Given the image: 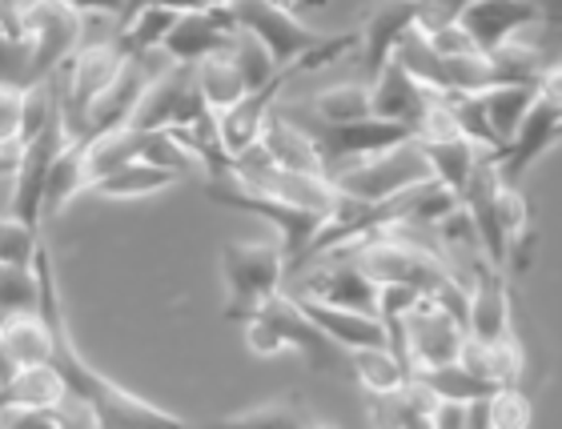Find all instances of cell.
Listing matches in <instances>:
<instances>
[{"mask_svg":"<svg viewBox=\"0 0 562 429\" xmlns=\"http://www.w3.org/2000/svg\"><path fill=\"white\" fill-rule=\"evenodd\" d=\"M462 341H467V325L454 314H446L430 297H422L406 317V349H411L414 370H434V365L458 361Z\"/></svg>","mask_w":562,"mask_h":429,"instance_id":"8fae6325","label":"cell"},{"mask_svg":"<svg viewBox=\"0 0 562 429\" xmlns=\"http://www.w3.org/2000/svg\"><path fill=\"white\" fill-rule=\"evenodd\" d=\"M554 140H562V105L551 97L535 93V105H530L527 121L518 125L515 140L494 157L506 185H522L527 169L554 149Z\"/></svg>","mask_w":562,"mask_h":429,"instance_id":"30bf717a","label":"cell"},{"mask_svg":"<svg viewBox=\"0 0 562 429\" xmlns=\"http://www.w3.org/2000/svg\"><path fill=\"white\" fill-rule=\"evenodd\" d=\"M198 84H201V97H205V105L213 113H222V109L237 105L241 97L249 93L246 77L237 69V60L229 57V48L225 53H213V57L198 60Z\"/></svg>","mask_w":562,"mask_h":429,"instance_id":"484cf974","label":"cell"},{"mask_svg":"<svg viewBox=\"0 0 562 429\" xmlns=\"http://www.w3.org/2000/svg\"><path fill=\"white\" fill-rule=\"evenodd\" d=\"M222 278H225V317L246 321L261 309L270 293L285 290L290 257L281 241H225L222 249Z\"/></svg>","mask_w":562,"mask_h":429,"instance_id":"7a4b0ae2","label":"cell"},{"mask_svg":"<svg viewBox=\"0 0 562 429\" xmlns=\"http://www.w3.org/2000/svg\"><path fill=\"white\" fill-rule=\"evenodd\" d=\"M515 334V309H510V285H506V269L491 266L486 257L474 261L470 269V325L467 337L474 341H498V337Z\"/></svg>","mask_w":562,"mask_h":429,"instance_id":"7c38bea8","label":"cell"},{"mask_svg":"<svg viewBox=\"0 0 562 429\" xmlns=\"http://www.w3.org/2000/svg\"><path fill=\"white\" fill-rule=\"evenodd\" d=\"M297 72H305V65H285V69L273 72V81H266L261 89H249L237 105H229V109H222V113H217L222 145H225V153H229V157H241L246 149H254V145H258L261 133H266V125H270L281 89H285Z\"/></svg>","mask_w":562,"mask_h":429,"instance_id":"9c48e42d","label":"cell"},{"mask_svg":"<svg viewBox=\"0 0 562 429\" xmlns=\"http://www.w3.org/2000/svg\"><path fill=\"white\" fill-rule=\"evenodd\" d=\"M65 4H72L77 12H105V16H117L121 21L133 0H65Z\"/></svg>","mask_w":562,"mask_h":429,"instance_id":"836d02e7","label":"cell"},{"mask_svg":"<svg viewBox=\"0 0 562 429\" xmlns=\"http://www.w3.org/2000/svg\"><path fill=\"white\" fill-rule=\"evenodd\" d=\"M394 60L411 72L414 81H422L434 93H450V77H446V57H438V48L430 45V36L422 33L418 24L406 29V36L394 48Z\"/></svg>","mask_w":562,"mask_h":429,"instance_id":"d4e9b609","label":"cell"},{"mask_svg":"<svg viewBox=\"0 0 562 429\" xmlns=\"http://www.w3.org/2000/svg\"><path fill=\"white\" fill-rule=\"evenodd\" d=\"M0 341H4V353L16 370L24 365H48L53 353H57V337L48 329V321L41 314H12L0 317Z\"/></svg>","mask_w":562,"mask_h":429,"instance_id":"ffe728a7","label":"cell"},{"mask_svg":"<svg viewBox=\"0 0 562 429\" xmlns=\"http://www.w3.org/2000/svg\"><path fill=\"white\" fill-rule=\"evenodd\" d=\"M41 229L21 221L16 213H0V261L4 266H36V253H41Z\"/></svg>","mask_w":562,"mask_h":429,"instance_id":"f1b7e54d","label":"cell"},{"mask_svg":"<svg viewBox=\"0 0 562 429\" xmlns=\"http://www.w3.org/2000/svg\"><path fill=\"white\" fill-rule=\"evenodd\" d=\"M350 373L366 394H390V390H398V385H406L414 377L411 365L390 346L350 349Z\"/></svg>","mask_w":562,"mask_h":429,"instance_id":"603a6c76","label":"cell"},{"mask_svg":"<svg viewBox=\"0 0 562 429\" xmlns=\"http://www.w3.org/2000/svg\"><path fill=\"white\" fill-rule=\"evenodd\" d=\"M411 24H418V0H386L378 12H370V21L358 29V33H362L358 53H362V81L366 84L378 81V72L390 65L394 48H398V41L406 36Z\"/></svg>","mask_w":562,"mask_h":429,"instance_id":"9a60e30c","label":"cell"},{"mask_svg":"<svg viewBox=\"0 0 562 429\" xmlns=\"http://www.w3.org/2000/svg\"><path fill=\"white\" fill-rule=\"evenodd\" d=\"M310 421L302 406H297V397L285 394V397H273V402H261L254 409H237L225 418V426H302Z\"/></svg>","mask_w":562,"mask_h":429,"instance_id":"4dcf8cb0","label":"cell"},{"mask_svg":"<svg viewBox=\"0 0 562 429\" xmlns=\"http://www.w3.org/2000/svg\"><path fill=\"white\" fill-rule=\"evenodd\" d=\"M258 317L273 325V334L281 337V346L297 349V353H302L310 370L334 373V370H341V358H350V353H346L338 341H329V337L317 329L314 317H310L302 305H297V297H293V293H285V290L270 293V297L261 302Z\"/></svg>","mask_w":562,"mask_h":429,"instance_id":"52a82bcc","label":"cell"},{"mask_svg":"<svg viewBox=\"0 0 562 429\" xmlns=\"http://www.w3.org/2000/svg\"><path fill=\"white\" fill-rule=\"evenodd\" d=\"M422 149H426V157H430V169L434 177L442 181V185H450L462 197V189H467V181L474 177V169H479L491 153L479 149L470 137H462V133H442V137H418Z\"/></svg>","mask_w":562,"mask_h":429,"instance_id":"d6986e66","label":"cell"},{"mask_svg":"<svg viewBox=\"0 0 562 429\" xmlns=\"http://www.w3.org/2000/svg\"><path fill=\"white\" fill-rule=\"evenodd\" d=\"M535 93H539V84H491L482 93V109H486V121L498 137V153L515 140L518 125L527 121L530 105H535Z\"/></svg>","mask_w":562,"mask_h":429,"instance_id":"7402d4cb","label":"cell"},{"mask_svg":"<svg viewBox=\"0 0 562 429\" xmlns=\"http://www.w3.org/2000/svg\"><path fill=\"white\" fill-rule=\"evenodd\" d=\"M41 305V278H36V266H4L0 261V317L12 314H36Z\"/></svg>","mask_w":562,"mask_h":429,"instance_id":"83f0119b","label":"cell"},{"mask_svg":"<svg viewBox=\"0 0 562 429\" xmlns=\"http://www.w3.org/2000/svg\"><path fill=\"white\" fill-rule=\"evenodd\" d=\"M21 36L29 41V84L57 77L69 57L81 48L85 36V12H77L65 0H41L29 21H24Z\"/></svg>","mask_w":562,"mask_h":429,"instance_id":"5b68a950","label":"cell"},{"mask_svg":"<svg viewBox=\"0 0 562 429\" xmlns=\"http://www.w3.org/2000/svg\"><path fill=\"white\" fill-rule=\"evenodd\" d=\"M329 177H334V185H338L341 197L386 201V197H394V193H402V189L430 181L434 169H430L426 149H422V140L411 137L386 153H374V157L341 165V169H334Z\"/></svg>","mask_w":562,"mask_h":429,"instance_id":"277c9868","label":"cell"},{"mask_svg":"<svg viewBox=\"0 0 562 429\" xmlns=\"http://www.w3.org/2000/svg\"><path fill=\"white\" fill-rule=\"evenodd\" d=\"M305 314L314 317V325L329 341H338L346 353L350 349H370V346H390L386 321L378 314H366V309H346V305H329L317 302V297H297Z\"/></svg>","mask_w":562,"mask_h":429,"instance_id":"2e32d148","label":"cell"},{"mask_svg":"<svg viewBox=\"0 0 562 429\" xmlns=\"http://www.w3.org/2000/svg\"><path fill=\"white\" fill-rule=\"evenodd\" d=\"M201 113H213L201 97L198 84V65L189 60H173L161 77H153L145 97H140L137 113H133L130 125L137 128H181L193 125Z\"/></svg>","mask_w":562,"mask_h":429,"instance_id":"8992f818","label":"cell"},{"mask_svg":"<svg viewBox=\"0 0 562 429\" xmlns=\"http://www.w3.org/2000/svg\"><path fill=\"white\" fill-rule=\"evenodd\" d=\"M370 97H374V116L411 125L414 133H422L426 116L434 113V101H438V93L426 89L422 81H414L411 72L402 69L394 57H390L386 69L378 72V81L370 84Z\"/></svg>","mask_w":562,"mask_h":429,"instance_id":"4fadbf2b","label":"cell"},{"mask_svg":"<svg viewBox=\"0 0 562 429\" xmlns=\"http://www.w3.org/2000/svg\"><path fill=\"white\" fill-rule=\"evenodd\" d=\"M430 36V45L438 48V57H467V53H482L479 45H474V36L467 33V24L454 21L446 24V29H438V33H426Z\"/></svg>","mask_w":562,"mask_h":429,"instance_id":"d6a6232c","label":"cell"},{"mask_svg":"<svg viewBox=\"0 0 562 429\" xmlns=\"http://www.w3.org/2000/svg\"><path fill=\"white\" fill-rule=\"evenodd\" d=\"M261 145L270 153L273 161L281 169H297V173H326L329 177V165H326V153L317 149V140L305 133L290 113H278L273 109L270 125L261 133Z\"/></svg>","mask_w":562,"mask_h":429,"instance_id":"e0dca14e","label":"cell"},{"mask_svg":"<svg viewBox=\"0 0 562 429\" xmlns=\"http://www.w3.org/2000/svg\"><path fill=\"white\" fill-rule=\"evenodd\" d=\"M414 377L422 385H430L434 397H450V402H474V397L498 390L482 373L470 370L467 361H446V365H434V370H414Z\"/></svg>","mask_w":562,"mask_h":429,"instance_id":"4316f807","label":"cell"},{"mask_svg":"<svg viewBox=\"0 0 562 429\" xmlns=\"http://www.w3.org/2000/svg\"><path fill=\"white\" fill-rule=\"evenodd\" d=\"M177 181H181V173H173V169H161V165H153V161H130V165H121L117 173L93 181L89 193H97V197H105V201H140V197H153V193L173 189Z\"/></svg>","mask_w":562,"mask_h":429,"instance_id":"44dd1931","label":"cell"},{"mask_svg":"<svg viewBox=\"0 0 562 429\" xmlns=\"http://www.w3.org/2000/svg\"><path fill=\"white\" fill-rule=\"evenodd\" d=\"M205 197L217 201V205H229V210H246V213H254V217L266 221V225H273L278 241L285 245V257H290V273L302 269L305 249L314 245V237L329 221V213L305 210V205H290V201L270 197V193L241 189L234 177H213V185H205Z\"/></svg>","mask_w":562,"mask_h":429,"instance_id":"3957f363","label":"cell"},{"mask_svg":"<svg viewBox=\"0 0 562 429\" xmlns=\"http://www.w3.org/2000/svg\"><path fill=\"white\" fill-rule=\"evenodd\" d=\"M225 9L234 12L237 29H246L270 48L278 65H305L310 69H326L329 60L346 57L362 45V33H317V29H305L297 16H293L290 4L281 0H229Z\"/></svg>","mask_w":562,"mask_h":429,"instance_id":"6da1fadb","label":"cell"},{"mask_svg":"<svg viewBox=\"0 0 562 429\" xmlns=\"http://www.w3.org/2000/svg\"><path fill=\"white\" fill-rule=\"evenodd\" d=\"M229 57L237 60V69H241V77H246L249 89H261L266 81H273V72L285 69V65H278V60H273L270 48L261 45L254 33H246V29L234 36V45H229Z\"/></svg>","mask_w":562,"mask_h":429,"instance_id":"f546056e","label":"cell"},{"mask_svg":"<svg viewBox=\"0 0 562 429\" xmlns=\"http://www.w3.org/2000/svg\"><path fill=\"white\" fill-rule=\"evenodd\" d=\"M241 33L234 21V12L225 9V4H193L177 16V24L169 29L165 36V53L169 60H189V65H198V60L213 57V53H225V48L234 45V36Z\"/></svg>","mask_w":562,"mask_h":429,"instance_id":"ba28073f","label":"cell"},{"mask_svg":"<svg viewBox=\"0 0 562 429\" xmlns=\"http://www.w3.org/2000/svg\"><path fill=\"white\" fill-rule=\"evenodd\" d=\"M458 21L467 24L482 53H494L498 45L527 33L530 24H539V9L530 0H467Z\"/></svg>","mask_w":562,"mask_h":429,"instance_id":"5bb4252c","label":"cell"},{"mask_svg":"<svg viewBox=\"0 0 562 429\" xmlns=\"http://www.w3.org/2000/svg\"><path fill=\"white\" fill-rule=\"evenodd\" d=\"M24 128V84L0 81V140H21Z\"/></svg>","mask_w":562,"mask_h":429,"instance_id":"1f68e13d","label":"cell"},{"mask_svg":"<svg viewBox=\"0 0 562 429\" xmlns=\"http://www.w3.org/2000/svg\"><path fill=\"white\" fill-rule=\"evenodd\" d=\"M370 113H374V97H370V84L362 77L329 84L310 101V116H317L322 125H350V121H362Z\"/></svg>","mask_w":562,"mask_h":429,"instance_id":"cb8c5ba5","label":"cell"},{"mask_svg":"<svg viewBox=\"0 0 562 429\" xmlns=\"http://www.w3.org/2000/svg\"><path fill=\"white\" fill-rule=\"evenodd\" d=\"M93 137H69L60 153L48 165V185H45V221L60 217L65 205L89 193V177H85V153Z\"/></svg>","mask_w":562,"mask_h":429,"instance_id":"ac0fdd59","label":"cell"}]
</instances>
